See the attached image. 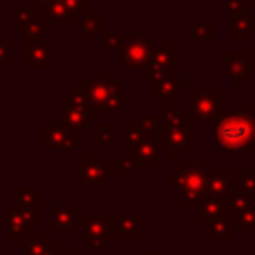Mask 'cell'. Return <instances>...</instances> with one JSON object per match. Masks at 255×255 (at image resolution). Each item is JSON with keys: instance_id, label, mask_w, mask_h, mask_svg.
Listing matches in <instances>:
<instances>
[{"instance_id": "obj_9", "label": "cell", "mask_w": 255, "mask_h": 255, "mask_svg": "<svg viewBox=\"0 0 255 255\" xmlns=\"http://www.w3.org/2000/svg\"><path fill=\"white\" fill-rule=\"evenodd\" d=\"M122 163H124V159L102 161V159H98V153L94 149H90L86 159H82L78 163V183L82 187H104L106 181L110 177H114V173L122 167Z\"/></svg>"}, {"instance_id": "obj_2", "label": "cell", "mask_w": 255, "mask_h": 255, "mask_svg": "<svg viewBox=\"0 0 255 255\" xmlns=\"http://www.w3.org/2000/svg\"><path fill=\"white\" fill-rule=\"evenodd\" d=\"M215 149L255 151V112L247 104H235L227 116L215 122Z\"/></svg>"}, {"instance_id": "obj_16", "label": "cell", "mask_w": 255, "mask_h": 255, "mask_svg": "<svg viewBox=\"0 0 255 255\" xmlns=\"http://www.w3.org/2000/svg\"><path fill=\"white\" fill-rule=\"evenodd\" d=\"M78 133L66 126H44V149H76Z\"/></svg>"}, {"instance_id": "obj_1", "label": "cell", "mask_w": 255, "mask_h": 255, "mask_svg": "<svg viewBox=\"0 0 255 255\" xmlns=\"http://www.w3.org/2000/svg\"><path fill=\"white\" fill-rule=\"evenodd\" d=\"M155 143L159 149L167 153L171 161H179V151H195L197 135L195 122L187 118V114L179 112L177 106L159 104V128L155 131Z\"/></svg>"}, {"instance_id": "obj_19", "label": "cell", "mask_w": 255, "mask_h": 255, "mask_svg": "<svg viewBox=\"0 0 255 255\" xmlns=\"http://www.w3.org/2000/svg\"><path fill=\"white\" fill-rule=\"evenodd\" d=\"M52 46L48 42L38 40H26L24 44V66L26 68H50Z\"/></svg>"}, {"instance_id": "obj_7", "label": "cell", "mask_w": 255, "mask_h": 255, "mask_svg": "<svg viewBox=\"0 0 255 255\" xmlns=\"http://www.w3.org/2000/svg\"><path fill=\"white\" fill-rule=\"evenodd\" d=\"M151 34H122V42L114 52L116 60L122 62L128 70H143L151 54Z\"/></svg>"}, {"instance_id": "obj_13", "label": "cell", "mask_w": 255, "mask_h": 255, "mask_svg": "<svg viewBox=\"0 0 255 255\" xmlns=\"http://www.w3.org/2000/svg\"><path fill=\"white\" fill-rule=\"evenodd\" d=\"M141 215L139 213H114L110 223V241H139Z\"/></svg>"}, {"instance_id": "obj_11", "label": "cell", "mask_w": 255, "mask_h": 255, "mask_svg": "<svg viewBox=\"0 0 255 255\" xmlns=\"http://www.w3.org/2000/svg\"><path fill=\"white\" fill-rule=\"evenodd\" d=\"M14 22H16V32L24 34L26 40H38L44 32H50V24H52L46 18L44 10H38L32 6L16 10Z\"/></svg>"}, {"instance_id": "obj_22", "label": "cell", "mask_w": 255, "mask_h": 255, "mask_svg": "<svg viewBox=\"0 0 255 255\" xmlns=\"http://www.w3.org/2000/svg\"><path fill=\"white\" fill-rule=\"evenodd\" d=\"M223 213H225V197L203 195L199 199V203L195 205V221L201 225H205L207 221H211Z\"/></svg>"}, {"instance_id": "obj_18", "label": "cell", "mask_w": 255, "mask_h": 255, "mask_svg": "<svg viewBox=\"0 0 255 255\" xmlns=\"http://www.w3.org/2000/svg\"><path fill=\"white\" fill-rule=\"evenodd\" d=\"M247 209H255V193L243 189L241 183L237 181V177H233L231 189L225 195V213L235 215V213H241Z\"/></svg>"}, {"instance_id": "obj_17", "label": "cell", "mask_w": 255, "mask_h": 255, "mask_svg": "<svg viewBox=\"0 0 255 255\" xmlns=\"http://www.w3.org/2000/svg\"><path fill=\"white\" fill-rule=\"evenodd\" d=\"M233 169L229 167H211L205 173V195L225 197L233 183Z\"/></svg>"}, {"instance_id": "obj_12", "label": "cell", "mask_w": 255, "mask_h": 255, "mask_svg": "<svg viewBox=\"0 0 255 255\" xmlns=\"http://www.w3.org/2000/svg\"><path fill=\"white\" fill-rule=\"evenodd\" d=\"M62 126L72 129L74 133H86L90 126L96 124V112L92 108H82L70 102L68 98H62Z\"/></svg>"}, {"instance_id": "obj_8", "label": "cell", "mask_w": 255, "mask_h": 255, "mask_svg": "<svg viewBox=\"0 0 255 255\" xmlns=\"http://www.w3.org/2000/svg\"><path fill=\"white\" fill-rule=\"evenodd\" d=\"M122 143H124L122 159L133 169H157L161 165L159 147L151 135H141L139 139H133V141L124 139Z\"/></svg>"}, {"instance_id": "obj_14", "label": "cell", "mask_w": 255, "mask_h": 255, "mask_svg": "<svg viewBox=\"0 0 255 255\" xmlns=\"http://www.w3.org/2000/svg\"><path fill=\"white\" fill-rule=\"evenodd\" d=\"M223 64H225V76L231 82L233 88H241L243 80L247 78L251 70V56L249 52H233L225 50L223 52Z\"/></svg>"}, {"instance_id": "obj_3", "label": "cell", "mask_w": 255, "mask_h": 255, "mask_svg": "<svg viewBox=\"0 0 255 255\" xmlns=\"http://www.w3.org/2000/svg\"><path fill=\"white\" fill-rule=\"evenodd\" d=\"M205 173L207 165L203 159H179L167 171V183L177 191L179 205L195 207L205 195Z\"/></svg>"}, {"instance_id": "obj_32", "label": "cell", "mask_w": 255, "mask_h": 255, "mask_svg": "<svg viewBox=\"0 0 255 255\" xmlns=\"http://www.w3.org/2000/svg\"><path fill=\"white\" fill-rule=\"evenodd\" d=\"M14 58V46L4 42V34H0V66H4V60Z\"/></svg>"}, {"instance_id": "obj_28", "label": "cell", "mask_w": 255, "mask_h": 255, "mask_svg": "<svg viewBox=\"0 0 255 255\" xmlns=\"http://www.w3.org/2000/svg\"><path fill=\"white\" fill-rule=\"evenodd\" d=\"M223 10L225 14H229L233 20L237 18H243V16H249V6L243 2V0H225L223 2Z\"/></svg>"}, {"instance_id": "obj_20", "label": "cell", "mask_w": 255, "mask_h": 255, "mask_svg": "<svg viewBox=\"0 0 255 255\" xmlns=\"http://www.w3.org/2000/svg\"><path fill=\"white\" fill-rule=\"evenodd\" d=\"M233 229H231V215L223 213L211 221L205 223V231H203V237L205 241L209 243H215V241H223V243H229L233 241Z\"/></svg>"}, {"instance_id": "obj_27", "label": "cell", "mask_w": 255, "mask_h": 255, "mask_svg": "<svg viewBox=\"0 0 255 255\" xmlns=\"http://www.w3.org/2000/svg\"><path fill=\"white\" fill-rule=\"evenodd\" d=\"M233 233H255V209H247L231 215Z\"/></svg>"}, {"instance_id": "obj_31", "label": "cell", "mask_w": 255, "mask_h": 255, "mask_svg": "<svg viewBox=\"0 0 255 255\" xmlns=\"http://www.w3.org/2000/svg\"><path fill=\"white\" fill-rule=\"evenodd\" d=\"M64 4H66V8L70 10V14L80 22V18L84 16V14H88L86 12V8H88V0H64Z\"/></svg>"}, {"instance_id": "obj_6", "label": "cell", "mask_w": 255, "mask_h": 255, "mask_svg": "<svg viewBox=\"0 0 255 255\" xmlns=\"http://www.w3.org/2000/svg\"><path fill=\"white\" fill-rule=\"evenodd\" d=\"M177 52H179L177 42H153L149 60L143 66L141 76L149 82L177 76V70H179Z\"/></svg>"}, {"instance_id": "obj_29", "label": "cell", "mask_w": 255, "mask_h": 255, "mask_svg": "<svg viewBox=\"0 0 255 255\" xmlns=\"http://www.w3.org/2000/svg\"><path fill=\"white\" fill-rule=\"evenodd\" d=\"M114 133H116V126L110 122H100L96 124V139L102 141L104 145L108 141H114Z\"/></svg>"}, {"instance_id": "obj_15", "label": "cell", "mask_w": 255, "mask_h": 255, "mask_svg": "<svg viewBox=\"0 0 255 255\" xmlns=\"http://www.w3.org/2000/svg\"><path fill=\"white\" fill-rule=\"evenodd\" d=\"M181 88H187V80L179 76L153 80L149 86V94L153 98H159V104L165 106H177V94Z\"/></svg>"}, {"instance_id": "obj_26", "label": "cell", "mask_w": 255, "mask_h": 255, "mask_svg": "<svg viewBox=\"0 0 255 255\" xmlns=\"http://www.w3.org/2000/svg\"><path fill=\"white\" fill-rule=\"evenodd\" d=\"M253 34H255V22L249 16H243V18L233 20V26H231V38H233V42H237V44L249 42Z\"/></svg>"}, {"instance_id": "obj_24", "label": "cell", "mask_w": 255, "mask_h": 255, "mask_svg": "<svg viewBox=\"0 0 255 255\" xmlns=\"http://www.w3.org/2000/svg\"><path fill=\"white\" fill-rule=\"evenodd\" d=\"M185 38H187V42H207V44H211L215 40V26L211 22H205V24H187Z\"/></svg>"}, {"instance_id": "obj_5", "label": "cell", "mask_w": 255, "mask_h": 255, "mask_svg": "<svg viewBox=\"0 0 255 255\" xmlns=\"http://www.w3.org/2000/svg\"><path fill=\"white\" fill-rule=\"evenodd\" d=\"M185 112L193 122H217L223 116V88L187 86Z\"/></svg>"}, {"instance_id": "obj_23", "label": "cell", "mask_w": 255, "mask_h": 255, "mask_svg": "<svg viewBox=\"0 0 255 255\" xmlns=\"http://www.w3.org/2000/svg\"><path fill=\"white\" fill-rule=\"evenodd\" d=\"M78 207L76 205H54L52 207V231H76L78 229Z\"/></svg>"}, {"instance_id": "obj_30", "label": "cell", "mask_w": 255, "mask_h": 255, "mask_svg": "<svg viewBox=\"0 0 255 255\" xmlns=\"http://www.w3.org/2000/svg\"><path fill=\"white\" fill-rule=\"evenodd\" d=\"M237 181L241 183L243 189L255 193V167H243L241 169V175L237 177Z\"/></svg>"}, {"instance_id": "obj_37", "label": "cell", "mask_w": 255, "mask_h": 255, "mask_svg": "<svg viewBox=\"0 0 255 255\" xmlns=\"http://www.w3.org/2000/svg\"><path fill=\"white\" fill-rule=\"evenodd\" d=\"M141 255H161V253H159L157 249H143Z\"/></svg>"}, {"instance_id": "obj_34", "label": "cell", "mask_w": 255, "mask_h": 255, "mask_svg": "<svg viewBox=\"0 0 255 255\" xmlns=\"http://www.w3.org/2000/svg\"><path fill=\"white\" fill-rule=\"evenodd\" d=\"M26 2V6H32V8H38V10H44L46 8V4L50 2V0H24Z\"/></svg>"}, {"instance_id": "obj_38", "label": "cell", "mask_w": 255, "mask_h": 255, "mask_svg": "<svg viewBox=\"0 0 255 255\" xmlns=\"http://www.w3.org/2000/svg\"><path fill=\"white\" fill-rule=\"evenodd\" d=\"M243 2H245L249 8H253V6H255V0H243Z\"/></svg>"}, {"instance_id": "obj_39", "label": "cell", "mask_w": 255, "mask_h": 255, "mask_svg": "<svg viewBox=\"0 0 255 255\" xmlns=\"http://www.w3.org/2000/svg\"><path fill=\"white\" fill-rule=\"evenodd\" d=\"M62 255H78V251H64Z\"/></svg>"}, {"instance_id": "obj_36", "label": "cell", "mask_w": 255, "mask_h": 255, "mask_svg": "<svg viewBox=\"0 0 255 255\" xmlns=\"http://www.w3.org/2000/svg\"><path fill=\"white\" fill-rule=\"evenodd\" d=\"M249 56H251V68H255V42L249 48Z\"/></svg>"}, {"instance_id": "obj_35", "label": "cell", "mask_w": 255, "mask_h": 255, "mask_svg": "<svg viewBox=\"0 0 255 255\" xmlns=\"http://www.w3.org/2000/svg\"><path fill=\"white\" fill-rule=\"evenodd\" d=\"M120 171H122V175H124L126 179H129V177H133V167H131V165H128L126 161L122 163V167H120Z\"/></svg>"}, {"instance_id": "obj_21", "label": "cell", "mask_w": 255, "mask_h": 255, "mask_svg": "<svg viewBox=\"0 0 255 255\" xmlns=\"http://www.w3.org/2000/svg\"><path fill=\"white\" fill-rule=\"evenodd\" d=\"M106 30L104 14H84L78 22V40L80 42H96L100 34Z\"/></svg>"}, {"instance_id": "obj_4", "label": "cell", "mask_w": 255, "mask_h": 255, "mask_svg": "<svg viewBox=\"0 0 255 255\" xmlns=\"http://www.w3.org/2000/svg\"><path fill=\"white\" fill-rule=\"evenodd\" d=\"M78 86L86 92L88 104L96 112V116H102V114L122 116L124 114L126 104L122 98V86H124L122 78H108L106 70L100 68L96 72V78L80 80Z\"/></svg>"}, {"instance_id": "obj_10", "label": "cell", "mask_w": 255, "mask_h": 255, "mask_svg": "<svg viewBox=\"0 0 255 255\" xmlns=\"http://www.w3.org/2000/svg\"><path fill=\"white\" fill-rule=\"evenodd\" d=\"M78 237L80 241H86L92 249L104 251L106 243L110 241V223H112V215L104 213V215H94V213H84L78 215Z\"/></svg>"}, {"instance_id": "obj_25", "label": "cell", "mask_w": 255, "mask_h": 255, "mask_svg": "<svg viewBox=\"0 0 255 255\" xmlns=\"http://www.w3.org/2000/svg\"><path fill=\"white\" fill-rule=\"evenodd\" d=\"M44 14H46V18L50 22H62V24H74V22H78L70 14V10L66 8L64 0H50L46 4V8H44Z\"/></svg>"}, {"instance_id": "obj_33", "label": "cell", "mask_w": 255, "mask_h": 255, "mask_svg": "<svg viewBox=\"0 0 255 255\" xmlns=\"http://www.w3.org/2000/svg\"><path fill=\"white\" fill-rule=\"evenodd\" d=\"M104 42H106V50H110V52H116L118 50V46H120V42H122V34H104Z\"/></svg>"}]
</instances>
